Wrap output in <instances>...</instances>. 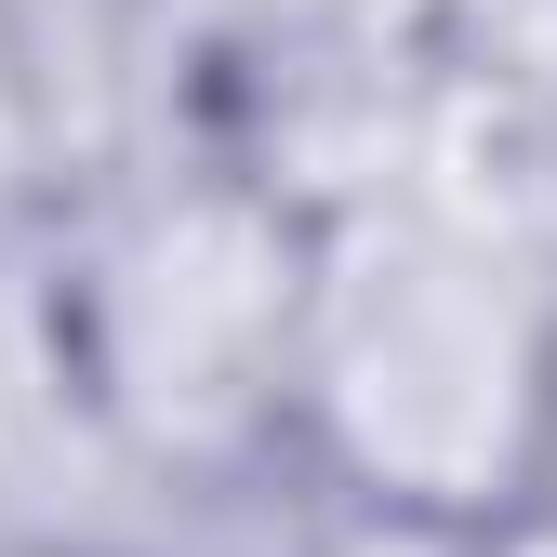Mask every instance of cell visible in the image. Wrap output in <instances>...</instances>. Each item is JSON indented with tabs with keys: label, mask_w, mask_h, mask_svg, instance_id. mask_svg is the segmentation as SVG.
I'll return each mask as SVG.
<instances>
[{
	"label": "cell",
	"mask_w": 557,
	"mask_h": 557,
	"mask_svg": "<svg viewBox=\"0 0 557 557\" xmlns=\"http://www.w3.org/2000/svg\"><path fill=\"white\" fill-rule=\"evenodd\" d=\"M544 451H557V173L492 107L465 160L319 226L293 465L451 531H505L544 505Z\"/></svg>",
	"instance_id": "6da1fadb"
},
{
	"label": "cell",
	"mask_w": 557,
	"mask_h": 557,
	"mask_svg": "<svg viewBox=\"0 0 557 557\" xmlns=\"http://www.w3.org/2000/svg\"><path fill=\"white\" fill-rule=\"evenodd\" d=\"M53 226H66V147H53V107H40L27 27L0 14V252H40Z\"/></svg>",
	"instance_id": "277c9868"
},
{
	"label": "cell",
	"mask_w": 557,
	"mask_h": 557,
	"mask_svg": "<svg viewBox=\"0 0 557 557\" xmlns=\"http://www.w3.org/2000/svg\"><path fill=\"white\" fill-rule=\"evenodd\" d=\"M319 226L226 160H160L53 226V306L94 411L160 492H226L293 451Z\"/></svg>",
	"instance_id": "7a4b0ae2"
},
{
	"label": "cell",
	"mask_w": 557,
	"mask_h": 557,
	"mask_svg": "<svg viewBox=\"0 0 557 557\" xmlns=\"http://www.w3.org/2000/svg\"><path fill=\"white\" fill-rule=\"evenodd\" d=\"M173 505L66 359L53 239L0 252V557H160Z\"/></svg>",
	"instance_id": "3957f363"
},
{
	"label": "cell",
	"mask_w": 557,
	"mask_h": 557,
	"mask_svg": "<svg viewBox=\"0 0 557 557\" xmlns=\"http://www.w3.org/2000/svg\"><path fill=\"white\" fill-rule=\"evenodd\" d=\"M451 14H518V0H451Z\"/></svg>",
	"instance_id": "5b68a950"
}]
</instances>
